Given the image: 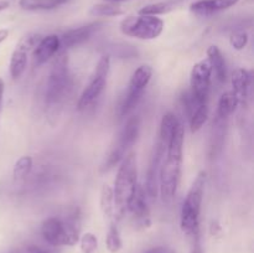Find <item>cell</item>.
I'll use <instances>...</instances> for the list:
<instances>
[{"instance_id": "cell-1", "label": "cell", "mask_w": 254, "mask_h": 253, "mask_svg": "<svg viewBox=\"0 0 254 253\" xmlns=\"http://www.w3.org/2000/svg\"><path fill=\"white\" fill-rule=\"evenodd\" d=\"M184 138H185V131L180 122L166 146L165 155L159 173V193L164 201H170L178 191L181 169H183Z\"/></svg>"}, {"instance_id": "cell-2", "label": "cell", "mask_w": 254, "mask_h": 253, "mask_svg": "<svg viewBox=\"0 0 254 253\" xmlns=\"http://www.w3.org/2000/svg\"><path fill=\"white\" fill-rule=\"evenodd\" d=\"M138 186V169H136L135 154L131 151L119 163L114 180V220L118 221L128 211L129 201Z\"/></svg>"}, {"instance_id": "cell-3", "label": "cell", "mask_w": 254, "mask_h": 253, "mask_svg": "<svg viewBox=\"0 0 254 253\" xmlns=\"http://www.w3.org/2000/svg\"><path fill=\"white\" fill-rule=\"evenodd\" d=\"M206 185V173L200 171L193 180L181 207L180 226L188 237L200 236V215Z\"/></svg>"}, {"instance_id": "cell-4", "label": "cell", "mask_w": 254, "mask_h": 253, "mask_svg": "<svg viewBox=\"0 0 254 253\" xmlns=\"http://www.w3.org/2000/svg\"><path fill=\"white\" fill-rule=\"evenodd\" d=\"M71 88V74L66 52H61L52 63L51 72L46 82L45 98L47 104H57L66 97Z\"/></svg>"}, {"instance_id": "cell-5", "label": "cell", "mask_w": 254, "mask_h": 253, "mask_svg": "<svg viewBox=\"0 0 254 253\" xmlns=\"http://www.w3.org/2000/svg\"><path fill=\"white\" fill-rule=\"evenodd\" d=\"M212 79V69L207 59H203L193 64L190 73V93L188 96V108L190 114L196 107L207 104Z\"/></svg>"}, {"instance_id": "cell-6", "label": "cell", "mask_w": 254, "mask_h": 253, "mask_svg": "<svg viewBox=\"0 0 254 253\" xmlns=\"http://www.w3.org/2000/svg\"><path fill=\"white\" fill-rule=\"evenodd\" d=\"M121 31L134 39L154 40L163 34L164 21L153 15H129L121 21Z\"/></svg>"}, {"instance_id": "cell-7", "label": "cell", "mask_w": 254, "mask_h": 253, "mask_svg": "<svg viewBox=\"0 0 254 253\" xmlns=\"http://www.w3.org/2000/svg\"><path fill=\"white\" fill-rule=\"evenodd\" d=\"M139 131H140V119L136 116L129 118L119 133L116 144L112 146L111 151L107 155L106 160L101 168L102 173H107L123 160L124 156L128 154L129 149L134 145V143L138 139Z\"/></svg>"}, {"instance_id": "cell-8", "label": "cell", "mask_w": 254, "mask_h": 253, "mask_svg": "<svg viewBox=\"0 0 254 253\" xmlns=\"http://www.w3.org/2000/svg\"><path fill=\"white\" fill-rule=\"evenodd\" d=\"M41 233L49 245L74 246L79 241L78 227L73 221H64L59 217H49L42 222Z\"/></svg>"}, {"instance_id": "cell-9", "label": "cell", "mask_w": 254, "mask_h": 253, "mask_svg": "<svg viewBox=\"0 0 254 253\" xmlns=\"http://www.w3.org/2000/svg\"><path fill=\"white\" fill-rule=\"evenodd\" d=\"M109 71H111V57L102 56L99 61L97 62L93 73L89 77L88 84H87L86 88L82 92L81 97H79L78 103H77L79 111L88 108L103 93L104 88L107 86Z\"/></svg>"}, {"instance_id": "cell-10", "label": "cell", "mask_w": 254, "mask_h": 253, "mask_svg": "<svg viewBox=\"0 0 254 253\" xmlns=\"http://www.w3.org/2000/svg\"><path fill=\"white\" fill-rule=\"evenodd\" d=\"M151 77H153V68L148 64H141L134 71V73L130 77V81H129L127 96L121 106L122 117L128 116L138 106Z\"/></svg>"}, {"instance_id": "cell-11", "label": "cell", "mask_w": 254, "mask_h": 253, "mask_svg": "<svg viewBox=\"0 0 254 253\" xmlns=\"http://www.w3.org/2000/svg\"><path fill=\"white\" fill-rule=\"evenodd\" d=\"M41 37V35L39 34H29L22 37L19 44L15 46L9 63V72L12 79L20 78L24 74L25 69L27 67L29 54L35 49V46H36Z\"/></svg>"}, {"instance_id": "cell-12", "label": "cell", "mask_w": 254, "mask_h": 253, "mask_svg": "<svg viewBox=\"0 0 254 253\" xmlns=\"http://www.w3.org/2000/svg\"><path fill=\"white\" fill-rule=\"evenodd\" d=\"M166 145L161 143L160 140L156 141L155 150H154L153 158H151L150 165H149L148 174H146V184L145 191L150 197L155 198L159 195V173H160V166L163 163L164 155H165Z\"/></svg>"}, {"instance_id": "cell-13", "label": "cell", "mask_w": 254, "mask_h": 253, "mask_svg": "<svg viewBox=\"0 0 254 253\" xmlns=\"http://www.w3.org/2000/svg\"><path fill=\"white\" fill-rule=\"evenodd\" d=\"M128 211H130L135 220L143 226L150 225V210H149L146 191L144 186L138 184L130 201H129Z\"/></svg>"}, {"instance_id": "cell-14", "label": "cell", "mask_w": 254, "mask_h": 253, "mask_svg": "<svg viewBox=\"0 0 254 253\" xmlns=\"http://www.w3.org/2000/svg\"><path fill=\"white\" fill-rule=\"evenodd\" d=\"M61 49L60 36L51 34L42 36L34 49V62L36 66L46 63Z\"/></svg>"}, {"instance_id": "cell-15", "label": "cell", "mask_w": 254, "mask_h": 253, "mask_svg": "<svg viewBox=\"0 0 254 253\" xmlns=\"http://www.w3.org/2000/svg\"><path fill=\"white\" fill-rule=\"evenodd\" d=\"M101 26L102 22L97 21L88 25H84V26L77 27V29L68 30V31H66L61 37H60L61 47H64V49H69V47H74L83 44L87 40H89V37H91Z\"/></svg>"}, {"instance_id": "cell-16", "label": "cell", "mask_w": 254, "mask_h": 253, "mask_svg": "<svg viewBox=\"0 0 254 253\" xmlns=\"http://www.w3.org/2000/svg\"><path fill=\"white\" fill-rule=\"evenodd\" d=\"M240 0H197L190 5V10L197 15H211L235 6Z\"/></svg>"}, {"instance_id": "cell-17", "label": "cell", "mask_w": 254, "mask_h": 253, "mask_svg": "<svg viewBox=\"0 0 254 253\" xmlns=\"http://www.w3.org/2000/svg\"><path fill=\"white\" fill-rule=\"evenodd\" d=\"M232 92L236 94L240 103H245L248 98V92L251 87V73L246 68H237L231 77Z\"/></svg>"}, {"instance_id": "cell-18", "label": "cell", "mask_w": 254, "mask_h": 253, "mask_svg": "<svg viewBox=\"0 0 254 253\" xmlns=\"http://www.w3.org/2000/svg\"><path fill=\"white\" fill-rule=\"evenodd\" d=\"M207 61L210 63L212 73L220 83H225L227 79V64L221 50L216 45H211L207 49Z\"/></svg>"}, {"instance_id": "cell-19", "label": "cell", "mask_w": 254, "mask_h": 253, "mask_svg": "<svg viewBox=\"0 0 254 253\" xmlns=\"http://www.w3.org/2000/svg\"><path fill=\"white\" fill-rule=\"evenodd\" d=\"M69 0H19V6L27 11L54 10L67 4Z\"/></svg>"}, {"instance_id": "cell-20", "label": "cell", "mask_w": 254, "mask_h": 253, "mask_svg": "<svg viewBox=\"0 0 254 253\" xmlns=\"http://www.w3.org/2000/svg\"><path fill=\"white\" fill-rule=\"evenodd\" d=\"M180 124V121L176 118L175 114L173 113H166L165 116L161 118L160 122V130H159V139L161 143L165 144L168 146L169 141H170L171 136L175 133L176 128Z\"/></svg>"}, {"instance_id": "cell-21", "label": "cell", "mask_w": 254, "mask_h": 253, "mask_svg": "<svg viewBox=\"0 0 254 253\" xmlns=\"http://www.w3.org/2000/svg\"><path fill=\"white\" fill-rule=\"evenodd\" d=\"M240 104L238 98L232 91H227L221 94L217 103V116L220 118L225 119L230 117L236 111L237 106Z\"/></svg>"}, {"instance_id": "cell-22", "label": "cell", "mask_w": 254, "mask_h": 253, "mask_svg": "<svg viewBox=\"0 0 254 253\" xmlns=\"http://www.w3.org/2000/svg\"><path fill=\"white\" fill-rule=\"evenodd\" d=\"M99 206L106 216L109 220H114V196L113 188L109 185H103L101 189V196H99Z\"/></svg>"}, {"instance_id": "cell-23", "label": "cell", "mask_w": 254, "mask_h": 253, "mask_svg": "<svg viewBox=\"0 0 254 253\" xmlns=\"http://www.w3.org/2000/svg\"><path fill=\"white\" fill-rule=\"evenodd\" d=\"M123 9L119 6L117 2H101L96 4L91 7L89 14L92 16H101V17H111V16H119L123 14Z\"/></svg>"}, {"instance_id": "cell-24", "label": "cell", "mask_w": 254, "mask_h": 253, "mask_svg": "<svg viewBox=\"0 0 254 253\" xmlns=\"http://www.w3.org/2000/svg\"><path fill=\"white\" fill-rule=\"evenodd\" d=\"M208 118V107L207 104H201L196 107L190 114V129L192 133L200 130L203 126V124L207 122Z\"/></svg>"}, {"instance_id": "cell-25", "label": "cell", "mask_w": 254, "mask_h": 253, "mask_svg": "<svg viewBox=\"0 0 254 253\" xmlns=\"http://www.w3.org/2000/svg\"><path fill=\"white\" fill-rule=\"evenodd\" d=\"M32 170V158L29 155H24L21 158L17 159V161L15 163L14 169H12V176H14V180L19 181L22 179L26 178Z\"/></svg>"}, {"instance_id": "cell-26", "label": "cell", "mask_w": 254, "mask_h": 253, "mask_svg": "<svg viewBox=\"0 0 254 253\" xmlns=\"http://www.w3.org/2000/svg\"><path fill=\"white\" fill-rule=\"evenodd\" d=\"M106 246L107 250L111 253H118L119 251L122 250V247H123V242H122L118 227H117L114 221L111 223V226H109V230L106 238Z\"/></svg>"}, {"instance_id": "cell-27", "label": "cell", "mask_w": 254, "mask_h": 253, "mask_svg": "<svg viewBox=\"0 0 254 253\" xmlns=\"http://www.w3.org/2000/svg\"><path fill=\"white\" fill-rule=\"evenodd\" d=\"M175 7V2L174 1H160V2H154V4L145 5L141 7L138 11V14L143 15H153V16H158V15L166 14V12L171 11Z\"/></svg>"}, {"instance_id": "cell-28", "label": "cell", "mask_w": 254, "mask_h": 253, "mask_svg": "<svg viewBox=\"0 0 254 253\" xmlns=\"http://www.w3.org/2000/svg\"><path fill=\"white\" fill-rule=\"evenodd\" d=\"M79 243H81L82 253H94L98 247V240H97L96 235L91 232L84 233L79 238Z\"/></svg>"}, {"instance_id": "cell-29", "label": "cell", "mask_w": 254, "mask_h": 253, "mask_svg": "<svg viewBox=\"0 0 254 253\" xmlns=\"http://www.w3.org/2000/svg\"><path fill=\"white\" fill-rule=\"evenodd\" d=\"M248 40H250V37H248L247 32L236 31V32H233L232 35H231L230 44H231V46L233 47V49L241 51V50H243L246 46H247Z\"/></svg>"}, {"instance_id": "cell-30", "label": "cell", "mask_w": 254, "mask_h": 253, "mask_svg": "<svg viewBox=\"0 0 254 253\" xmlns=\"http://www.w3.org/2000/svg\"><path fill=\"white\" fill-rule=\"evenodd\" d=\"M145 253H175L171 248L164 247V246H159V247L150 248L149 251H146Z\"/></svg>"}, {"instance_id": "cell-31", "label": "cell", "mask_w": 254, "mask_h": 253, "mask_svg": "<svg viewBox=\"0 0 254 253\" xmlns=\"http://www.w3.org/2000/svg\"><path fill=\"white\" fill-rule=\"evenodd\" d=\"M25 252L26 253H50L49 251L44 250L41 247H37V246H29V247L25 248Z\"/></svg>"}, {"instance_id": "cell-32", "label": "cell", "mask_w": 254, "mask_h": 253, "mask_svg": "<svg viewBox=\"0 0 254 253\" xmlns=\"http://www.w3.org/2000/svg\"><path fill=\"white\" fill-rule=\"evenodd\" d=\"M4 92H5V83L4 79L0 77V112H1L2 107V99H4Z\"/></svg>"}, {"instance_id": "cell-33", "label": "cell", "mask_w": 254, "mask_h": 253, "mask_svg": "<svg viewBox=\"0 0 254 253\" xmlns=\"http://www.w3.org/2000/svg\"><path fill=\"white\" fill-rule=\"evenodd\" d=\"M7 36H9V30L0 29V44H2L7 39Z\"/></svg>"}, {"instance_id": "cell-34", "label": "cell", "mask_w": 254, "mask_h": 253, "mask_svg": "<svg viewBox=\"0 0 254 253\" xmlns=\"http://www.w3.org/2000/svg\"><path fill=\"white\" fill-rule=\"evenodd\" d=\"M10 6V2L7 0H0V11L7 9Z\"/></svg>"}, {"instance_id": "cell-35", "label": "cell", "mask_w": 254, "mask_h": 253, "mask_svg": "<svg viewBox=\"0 0 254 253\" xmlns=\"http://www.w3.org/2000/svg\"><path fill=\"white\" fill-rule=\"evenodd\" d=\"M107 2H121V1H127V0H104Z\"/></svg>"}]
</instances>
